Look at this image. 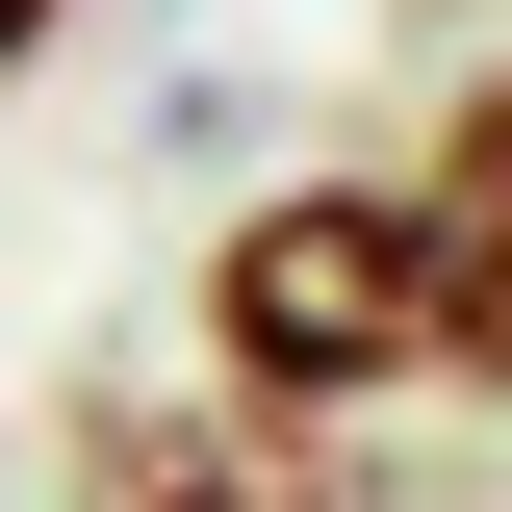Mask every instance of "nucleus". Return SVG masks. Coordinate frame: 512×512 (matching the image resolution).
<instances>
[{"instance_id": "4", "label": "nucleus", "mask_w": 512, "mask_h": 512, "mask_svg": "<svg viewBox=\"0 0 512 512\" xmlns=\"http://www.w3.org/2000/svg\"><path fill=\"white\" fill-rule=\"evenodd\" d=\"M52 52H77V0H0V77H52Z\"/></svg>"}, {"instance_id": "3", "label": "nucleus", "mask_w": 512, "mask_h": 512, "mask_svg": "<svg viewBox=\"0 0 512 512\" xmlns=\"http://www.w3.org/2000/svg\"><path fill=\"white\" fill-rule=\"evenodd\" d=\"M410 256H436V384L512 410V52L410 128Z\"/></svg>"}, {"instance_id": "1", "label": "nucleus", "mask_w": 512, "mask_h": 512, "mask_svg": "<svg viewBox=\"0 0 512 512\" xmlns=\"http://www.w3.org/2000/svg\"><path fill=\"white\" fill-rule=\"evenodd\" d=\"M205 384L384 436V410L436 384V256H410V180H359V154L256 180L231 231H205Z\"/></svg>"}, {"instance_id": "2", "label": "nucleus", "mask_w": 512, "mask_h": 512, "mask_svg": "<svg viewBox=\"0 0 512 512\" xmlns=\"http://www.w3.org/2000/svg\"><path fill=\"white\" fill-rule=\"evenodd\" d=\"M52 512H384V461L333 410H256V384H77Z\"/></svg>"}]
</instances>
